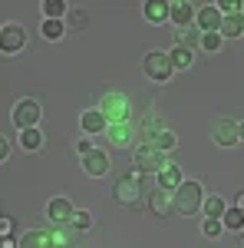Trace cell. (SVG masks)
Masks as SVG:
<instances>
[{"instance_id":"32","label":"cell","mask_w":244,"mask_h":248,"mask_svg":"<svg viewBox=\"0 0 244 248\" xmlns=\"http://www.w3.org/2000/svg\"><path fill=\"white\" fill-rule=\"evenodd\" d=\"M221 43H225L221 33H201V50H205V53H218Z\"/></svg>"},{"instance_id":"5","label":"cell","mask_w":244,"mask_h":248,"mask_svg":"<svg viewBox=\"0 0 244 248\" xmlns=\"http://www.w3.org/2000/svg\"><path fill=\"white\" fill-rule=\"evenodd\" d=\"M142 70H145V77L155 79V83H165V79L175 73L169 63V53H162V50H149L145 60H142Z\"/></svg>"},{"instance_id":"14","label":"cell","mask_w":244,"mask_h":248,"mask_svg":"<svg viewBox=\"0 0 244 248\" xmlns=\"http://www.w3.org/2000/svg\"><path fill=\"white\" fill-rule=\"evenodd\" d=\"M182 182H185V175H182V166H178V162H165V166L158 169V189L175 192Z\"/></svg>"},{"instance_id":"4","label":"cell","mask_w":244,"mask_h":248,"mask_svg":"<svg viewBox=\"0 0 244 248\" xmlns=\"http://www.w3.org/2000/svg\"><path fill=\"white\" fill-rule=\"evenodd\" d=\"M40 116H43V113H40L37 99H17L14 109H10V119H14V126H17L20 133H23V129H37Z\"/></svg>"},{"instance_id":"34","label":"cell","mask_w":244,"mask_h":248,"mask_svg":"<svg viewBox=\"0 0 244 248\" xmlns=\"http://www.w3.org/2000/svg\"><path fill=\"white\" fill-rule=\"evenodd\" d=\"M76 149H79V155H89V153L96 149V146H93V139L86 136V139H79V142H76Z\"/></svg>"},{"instance_id":"7","label":"cell","mask_w":244,"mask_h":248,"mask_svg":"<svg viewBox=\"0 0 244 248\" xmlns=\"http://www.w3.org/2000/svg\"><path fill=\"white\" fill-rule=\"evenodd\" d=\"M211 142H215V146H221V149L238 146V142H241V139H238V123H234L231 116L215 119V123H211Z\"/></svg>"},{"instance_id":"26","label":"cell","mask_w":244,"mask_h":248,"mask_svg":"<svg viewBox=\"0 0 244 248\" xmlns=\"http://www.w3.org/2000/svg\"><path fill=\"white\" fill-rule=\"evenodd\" d=\"M178 46H185V50H201V33L198 30H191V27H182L178 30Z\"/></svg>"},{"instance_id":"41","label":"cell","mask_w":244,"mask_h":248,"mask_svg":"<svg viewBox=\"0 0 244 248\" xmlns=\"http://www.w3.org/2000/svg\"><path fill=\"white\" fill-rule=\"evenodd\" d=\"M241 17H244V0H241Z\"/></svg>"},{"instance_id":"20","label":"cell","mask_w":244,"mask_h":248,"mask_svg":"<svg viewBox=\"0 0 244 248\" xmlns=\"http://www.w3.org/2000/svg\"><path fill=\"white\" fill-rule=\"evenodd\" d=\"M169 63H172V70H188V66L195 63V53H191V50H185V46H178V43H175V46H172V50H169Z\"/></svg>"},{"instance_id":"33","label":"cell","mask_w":244,"mask_h":248,"mask_svg":"<svg viewBox=\"0 0 244 248\" xmlns=\"http://www.w3.org/2000/svg\"><path fill=\"white\" fill-rule=\"evenodd\" d=\"M221 232H225L221 218H205V222H201V235H205V238H218Z\"/></svg>"},{"instance_id":"21","label":"cell","mask_w":244,"mask_h":248,"mask_svg":"<svg viewBox=\"0 0 244 248\" xmlns=\"http://www.w3.org/2000/svg\"><path fill=\"white\" fill-rule=\"evenodd\" d=\"M221 40L225 37H244V17L234 14V17H221V27H218Z\"/></svg>"},{"instance_id":"13","label":"cell","mask_w":244,"mask_h":248,"mask_svg":"<svg viewBox=\"0 0 244 248\" xmlns=\"http://www.w3.org/2000/svg\"><path fill=\"white\" fill-rule=\"evenodd\" d=\"M50 238H53V248H79L76 242H79V232L73 229V225H53L50 222Z\"/></svg>"},{"instance_id":"23","label":"cell","mask_w":244,"mask_h":248,"mask_svg":"<svg viewBox=\"0 0 244 248\" xmlns=\"http://www.w3.org/2000/svg\"><path fill=\"white\" fill-rule=\"evenodd\" d=\"M70 14V3L63 0H43V20H66Z\"/></svg>"},{"instance_id":"36","label":"cell","mask_w":244,"mask_h":248,"mask_svg":"<svg viewBox=\"0 0 244 248\" xmlns=\"http://www.w3.org/2000/svg\"><path fill=\"white\" fill-rule=\"evenodd\" d=\"M7 159H10V139L0 136V162H7Z\"/></svg>"},{"instance_id":"11","label":"cell","mask_w":244,"mask_h":248,"mask_svg":"<svg viewBox=\"0 0 244 248\" xmlns=\"http://www.w3.org/2000/svg\"><path fill=\"white\" fill-rule=\"evenodd\" d=\"M195 27H198V33H218V27H221L218 7L208 3V7H201V10H195Z\"/></svg>"},{"instance_id":"6","label":"cell","mask_w":244,"mask_h":248,"mask_svg":"<svg viewBox=\"0 0 244 248\" xmlns=\"http://www.w3.org/2000/svg\"><path fill=\"white\" fill-rule=\"evenodd\" d=\"M132 159H135V172H142V175H149V172H155L158 175V169L165 166V153H158L155 146H139L135 153H132Z\"/></svg>"},{"instance_id":"1","label":"cell","mask_w":244,"mask_h":248,"mask_svg":"<svg viewBox=\"0 0 244 248\" xmlns=\"http://www.w3.org/2000/svg\"><path fill=\"white\" fill-rule=\"evenodd\" d=\"M201 202H205V189L195 179H185L178 189L172 192V209L178 212V215H198L201 212Z\"/></svg>"},{"instance_id":"15","label":"cell","mask_w":244,"mask_h":248,"mask_svg":"<svg viewBox=\"0 0 244 248\" xmlns=\"http://www.w3.org/2000/svg\"><path fill=\"white\" fill-rule=\"evenodd\" d=\"M79 126H83V133L86 136H99L109 129V123H106V116L99 113V109H86V113L79 116Z\"/></svg>"},{"instance_id":"40","label":"cell","mask_w":244,"mask_h":248,"mask_svg":"<svg viewBox=\"0 0 244 248\" xmlns=\"http://www.w3.org/2000/svg\"><path fill=\"white\" fill-rule=\"evenodd\" d=\"M238 248H244V235H241V242H238Z\"/></svg>"},{"instance_id":"19","label":"cell","mask_w":244,"mask_h":248,"mask_svg":"<svg viewBox=\"0 0 244 248\" xmlns=\"http://www.w3.org/2000/svg\"><path fill=\"white\" fill-rule=\"evenodd\" d=\"M106 136H109V142H113L115 149H132V126L129 123H119V126H109L106 129Z\"/></svg>"},{"instance_id":"37","label":"cell","mask_w":244,"mask_h":248,"mask_svg":"<svg viewBox=\"0 0 244 248\" xmlns=\"http://www.w3.org/2000/svg\"><path fill=\"white\" fill-rule=\"evenodd\" d=\"M234 209H238V212H241V215H244V189L238 192V202H234Z\"/></svg>"},{"instance_id":"24","label":"cell","mask_w":244,"mask_h":248,"mask_svg":"<svg viewBox=\"0 0 244 248\" xmlns=\"http://www.w3.org/2000/svg\"><path fill=\"white\" fill-rule=\"evenodd\" d=\"M201 209H205V218H221L228 209V202L221 195H205V202H201Z\"/></svg>"},{"instance_id":"38","label":"cell","mask_w":244,"mask_h":248,"mask_svg":"<svg viewBox=\"0 0 244 248\" xmlns=\"http://www.w3.org/2000/svg\"><path fill=\"white\" fill-rule=\"evenodd\" d=\"M0 248H14V242H10V238H3V235H0Z\"/></svg>"},{"instance_id":"28","label":"cell","mask_w":244,"mask_h":248,"mask_svg":"<svg viewBox=\"0 0 244 248\" xmlns=\"http://www.w3.org/2000/svg\"><path fill=\"white\" fill-rule=\"evenodd\" d=\"M139 129H142V136H145V139H155V136L162 133V129H165V126H162V119H158V116L155 113H149V116H142V126H139Z\"/></svg>"},{"instance_id":"22","label":"cell","mask_w":244,"mask_h":248,"mask_svg":"<svg viewBox=\"0 0 244 248\" xmlns=\"http://www.w3.org/2000/svg\"><path fill=\"white\" fill-rule=\"evenodd\" d=\"M66 33H79V30H86V23H89V17H86V10L83 7H70V14H66Z\"/></svg>"},{"instance_id":"35","label":"cell","mask_w":244,"mask_h":248,"mask_svg":"<svg viewBox=\"0 0 244 248\" xmlns=\"http://www.w3.org/2000/svg\"><path fill=\"white\" fill-rule=\"evenodd\" d=\"M10 232H14V218H10V215H0V235L7 238Z\"/></svg>"},{"instance_id":"39","label":"cell","mask_w":244,"mask_h":248,"mask_svg":"<svg viewBox=\"0 0 244 248\" xmlns=\"http://www.w3.org/2000/svg\"><path fill=\"white\" fill-rule=\"evenodd\" d=\"M238 139L244 142V123H238Z\"/></svg>"},{"instance_id":"18","label":"cell","mask_w":244,"mask_h":248,"mask_svg":"<svg viewBox=\"0 0 244 248\" xmlns=\"http://www.w3.org/2000/svg\"><path fill=\"white\" fill-rule=\"evenodd\" d=\"M142 14H145V20L152 27H162V23H169V3L165 0H149L142 7Z\"/></svg>"},{"instance_id":"3","label":"cell","mask_w":244,"mask_h":248,"mask_svg":"<svg viewBox=\"0 0 244 248\" xmlns=\"http://www.w3.org/2000/svg\"><path fill=\"white\" fill-rule=\"evenodd\" d=\"M113 195L119 205H126V209H145V192L139 186V179L135 175H126V179H115L113 182Z\"/></svg>"},{"instance_id":"10","label":"cell","mask_w":244,"mask_h":248,"mask_svg":"<svg viewBox=\"0 0 244 248\" xmlns=\"http://www.w3.org/2000/svg\"><path fill=\"white\" fill-rule=\"evenodd\" d=\"M145 202H149V212L155 218H169L172 212H175L172 209V192L169 189H149V199Z\"/></svg>"},{"instance_id":"2","label":"cell","mask_w":244,"mask_h":248,"mask_svg":"<svg viewBox=\"0 0 244 248\" xmlns=\"http://www.w3.org/2000/svg\"><path fill=\"white\" fill-rule=\"evenodd\" d=\"M96 109L106 116L109 126H119V123H129V119H132V103H129V96H126V93H106L102 99H99Z\"/></svg>"},{"instance_id":"8","label":"cell","mask_w":244,"mask_h":248,"mask_svg":"<svg viewBox=\"0 0 244 248\" xmlns=\"http://www.w3.org/2000/svg\"><path fill=\"white\" fill-rule=\"evenodd\" d=\"M23 43H27V30H23L20 23L0 27V50H3V53H20Z\"/></svg>"},{"instance_id":"16","label":"cell","mask_w":244,"mask_h":248,"mask_svg":"<svg viewBox=\"0 0 244 248\" xmlns=\"http://www.w3.org/2000/svg\"><path fill=\"white\" fill-rule=\"evenodd\" d=\"M17 248H53V238H50L46 229H30V232L20 235Z\"/></svg>"},{"instance_id":"31","label":"cell","mask_w":244,"mask_h":248,"mask_svg":"<svg viewBox=\"0 0 244 248\" xmlns=\"http://www.w3.org/2000/svg\"><path fill=\"white\" fill-rule=\"evenodd\" d=\"M70 225H73L76 232H86L89 225H93V215H89V212H83V209H76L73 218H70Z\"/></svg>"},{"instance_id":"17","label":"cell","mask_w":244,"mask_h":248,"mask_svg":"<svg viewBox=\"0 0 244 248\" xmlns=\"http://www.w3.org/2000/svg\"><path fill=\"white\" fill-rule=\"evenodd\" d=\"M195 3H185V0H178V3H169V20L172 23H178V27H188L191 20H195Z\"/></svg>"},{"instance_id":"27","label":"cell","mask_w":244,"mask_h":248,"mask_svg":"<svg viewBox=\"0 0 244 248\" xmlns=\"http://www.w3.org/2000/svg\"><path fill=\"white\" fill-rule=\"evenodd\" d=\"M40 30H43V37L53 40V43L66 37V23H63V20H43V23H40Z\"/></svg>"},{"instance_id":"42","label":"cell","mask_w":244,"mask_h":248,"mask_svg":"<svg viewBox=\"0 0 244 248\" xmlns=\"http://www.w3.org/2000/svg\"><path fill=\"white\" fill-rule=\"evenodd\" d=\"M14 248H17V245H14Z\"/></svg>"},{"instance_id":"30","label":"cell","mask_w":244,"mask_h":248,"mask_svg":"<svg viewBox=\"0 0 244 248\" xmlns=\"http://www.w3.org/2000/svg\"><path fill=\"white\" fill-rule=\"evenodd\" d=\"M221 225H225V229H231V232H241L244 229V215L234 209V205H228L225 215H221Z\"/></svg>"},{"instance_id":"9","label":"cell","mask_w":244,"mask_h":248,"mask_svg":"<svg viewBox=\"0 0 244 248\" xmlns=\"http://www.w3.org/2000/svg\"><path fill=\"white\" fill-rule=\"evenodd\" d=\"M73 202L66 199V195H57V199H50L46 202V218L53 222V225H70V218H73Z\"/></svg>"},{"instance_id":"25","label":"cell","mask_w":244,"mask_h":248,"mask_svg":"<svg viewBox=\"0 0 244 248\" xmlns=\"http://www.w3.org/2000/svg\"><path fill=\"white\" fill-rule=\"evenodd\" d=\"M149 146H155L158 153H172V149H178V136L172 133V129H162V133L155 136Z\"/></svg>"},{"instance_id":"12","label":"cell","mask_w":244,"mask_h":248,"mask_svg":"<svg viewBox=\"0 0 244 248\" xmlns=\"http://www.w3.org/2000/svg\"><path fill=\"white\" fill-rule=\"evenodd\" d=\"M83 172H86V175H93V179H102V175L109 172V153L93 149L89 155H83Z\"/></svg>"},{"instance_id":"29","label":"cell","mask_w":244,"mask_h":248,"mask_svg":"<svg viewBox=\"0 0 244 248\" xmlns=\"http://www.w3.org/2000/svg\"><path fill=\"white\" fill-rule=\"evenodd\" d=\"M20 146H23L27 153H37L40 146H43V133H40V129H23V133H20Z\"/></svg>"}]
</instances>
